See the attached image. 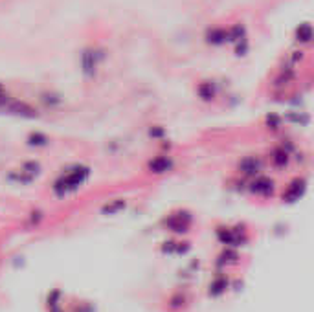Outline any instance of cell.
Wrapping results in <instances>:
<instances>
[{"mask_svg":"<svg viewBox=\"0 0 314 312\" xmlns=\"http://www.w3.org/2000/svg\"><path fill=\"white\" fill-rule=\"evenodd\" d=\"M83 72L87 76H92L96 72V55L92 52H85L83 53Z\"/></svg>","mask_w":314,"mask_h":312,"instance_id":"cell-2","label":"cell"},{"mask_svg":"<svg viewBox=\"0 0 314 312\" xmlns=\"http://www.w3.org/2000/svg\"><path fill=\"white\" fill-rule=\"evenodd\" d=\"M298 41H303V43H309L310 39H312V29H310L309 24H303L298 28Z\"/></svg>","mask_w":314,"mask_h":312,"instance_id":"cell-4","label":"cell"},{"mask_svg":"<svg viewBox=\"0 0 314 312\" xmlns=\"http://www.w3.org/2000/svg\"><path fill=\"white\" fill-rule=\"evenodd\" d=\"M167 167H169V162H167V160H155V162H151V169H155L156 173L167 171Z\"/></svg>","mask_w":314,"mask_h":312,"instance_id":"cell-5","label":"cell"},{"mask_svg":"<svg viewBox=\"0 0 314 312\" xmlns=\"http://www.w3.org/2000/svg\"><path fill=\"white\" fill-rule=\"evenodd\" d=\"M228 37V33L224 31V29H212L208 33V41L210 43H213V44H221V43H224V39Z\"/></svg>","mask_w":314,"mask_h":312,"instance_id":"cell-3","label":"cell"},{"mask_svg":"<svg viewBox=\"0 0 314 312\" xmlns=\"http://www.w3.org/2000/svg\"><path fill=\"white\" fill-rule=\"evenodd\" d=\"M6 111L11 112V114H17V116H24V118H33L35 116L33 109L29 105H26V103H22V101L10 99V103L6 105Z\"/></svg>","mask_w":314,"mask_h":312,"instance_id":"cell-1","label":"cell"}]
</instances>
